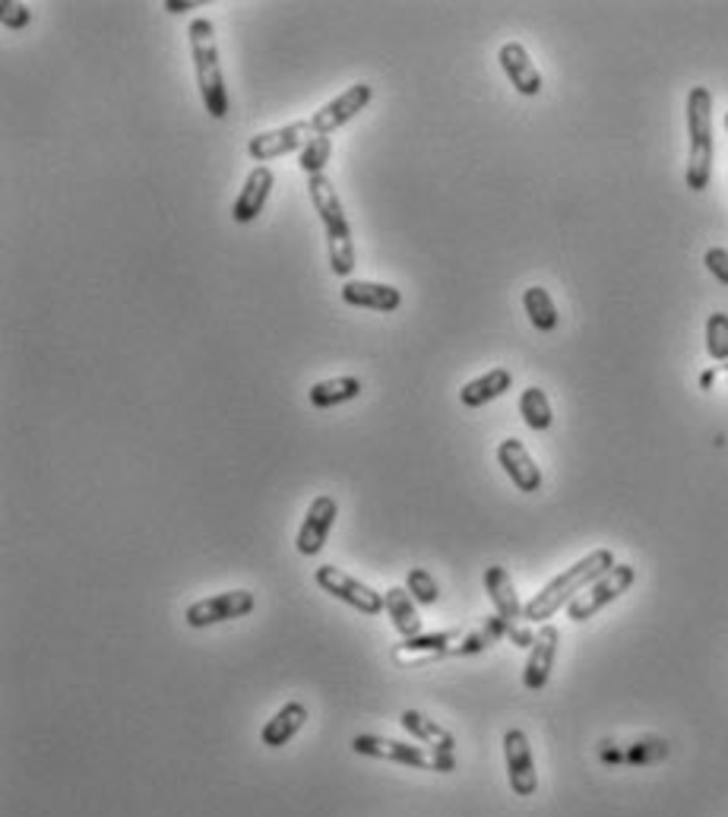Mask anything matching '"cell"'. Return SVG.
<instances>
[{"label": "cell", "instance_id": "obj_1", "mask_svg": "<svg viewBox=\"0 0 728 817\" xmlns=\"http://www.w3.org/2000/svg\"><path fill=\"white\" fill-rule=\"evenodd\" d=\"M615 567V555L608 548H596L589 551L586 558H580L577 565H570L564 574H558L548 587L536 592L529 602H526V621L529 625H548V618H555L561 608H567L582 589L589 584H596L602 574H608Z\"/></svg>", "mask_w": 728, "mask_h": 817}, {"label": "cell", "instance_id": "obj_2", "mask_svg": "<svg viewBox=\"0 0 728 817\" xmlns=\"http://www.w3.org/2000/svg\"><path fill=\"white\" fill-rule=\"evenodd\" d=\"M190 39V58H193V73H197V86H200V99L212 121H222L229 114V89H226V77H222V63H219V44H216V26L207 17H197L188 26Z\"/></svg>", "mask_w": 728, "mask_h": 817}, {"label": "cell", "instance_id": "obj_3", "mask_svg": "<svg viewBox=\"0 0 728 817\" xmlns=\"http://www.w3.org/2000/svg\"><path fill=\"white\" fill-rule=\"evenodd\" d=\"M308 193H311V203L323 231H327V257H330V270L333 276H352L355 270V241H352V226H349V216L342 210V200H339V190L333 188V181L327 175H313L308 178Z\"/></svg>", "mask_w": 728, "mask_h": 817}, {"label": "cell", "instance_id": "obj_4", "mask_svg": "<svg viewBox=\"0 0 728 817\" xmlns=\"http://www.w3.org/2000/svg\"><path fill=\"white\" fill-rule=\"evenodd\" d=\"M716 159L712 140V92L707 86H694L687 92V188L694 193L709 188Z\"/></svg>", "mask_w": 728, "mask_h": 817}, {"label": "cell", "instance_id": "obj_5", "mask_svg": "<svg viewBox=\"0 0 728 817\" xmlns=\"http://www.w3.org/2000/svg\"><path fill=\"white\" fill-rule=\"evenodd\" d=\"M634 580H637V570H634V567L615 565L608 574H602L596 584H589V587L582 589L580 596L567 606V618L577 621V625L589 621V618L599 615L602 608H608L611 602H618L627 589L634 587Z\"/></svg>", "mask_w": 728, "mask_h": 817}, {"label": "cell", "instance_id": "obj_6", "mask_svg": "<svg viewBox=\"0 0 728 817\" xmlns=\"http://www.w3.org/2000/svg\"><path fill=\"white\" fill-rule=\"evenodd\" d=\"M313 580H317V587L323 589V592H330L333 599L346 602V606L358 608L361 615H380V611H387V599L377 589L361 584L358 577L339 570V567L320 565L313 570Z\"/></svg>", "mask_w": 728, "mask_h": 817}, {"label": "cell", "instance_id": "obj_7", "mask_svg": "<svg viewBox=\"0 0 728 817\" xmlns=\"http://www.w3.org/2000/svg\"><path fill=\"white\" fill-rule=\"evenodd\" d=\"M257 608V596L250 589H229V592H216L207 599H197L190 602L185 611V621L188 628H212V625H226L235 618H245Z\"/></svg>", "mask_w": 728, "mask_h": 817}, {"label": "cell", "instance_id": "obj_8", "mask_svg": "<svg viewBox=\"0 0 728 817\" xmlns=\"http://www.w3.org/2000/svg\"><path fill=\"white\" fill-rule=\"evenodd\" d=\"M311 140H317V130H313L311 118L305 121H291L286 127H276V130H263L257 137H250L248 156L253 162H272L279 156H289V152H301Z\"/></svg>", "mask_w": 728, "mask_h": 817}, {"label": "cell", "instance_id": "obj_9", "mask_svg": "<svg viewBox=\"0 0 728 817\" xmlns=\"http://www.w3.org/2000/svg\"><path fill=\"white\" fill-rule=\"evenodd\" d=\"M462 630H437V634H418L393 647V662L402 669H416V666H428L443 656H457V647L462 644Z\"/></svg>", "mask_w": 728, "mask_h": 817}, {"label": "cell", "instance_id": "obj_10", "mask_svg": "<svg viewBox=\"0 0 728 817\" xmlns=\"http://www.w3.org/2000/svg\"><path fill=\"white\" fill-rule=\"evenodd\" d=\"M352 751L375 757V760H390L399 767H412V770H437L435 751H425L421 745H409V741L383 738V735H355Z\"/></svg>", "mask_w": 728, "mask_h": 817}, {"label": "cell", "instance_id": "obj_11", "mask_svg": "<svg viewBox=\"0 0 728 817\" xmlns=\"http://www.w3.org/2000/svg\"><path fill=\"white\" fill-rule=\"evenodd\" d=\"M371 99H375V89H371V83H355V86H349L342 96H336L333 102H327L323 108H317V111L311 114L317 137H330V133H336L339 127L349 124L352 118H358L365 108L371 106Z\"/></svg>", "mask_w": 728, "mask_h": 817}, {"label": "cell", "instance_id": "obj_12", "mask_svg": "<svg viewBox=\"0 0 728 817\" xmlns=\"http://www.w3.org/2000/svg\"><path fill=\"white\" fill-rule=\"evenodd\" d=\"M503 760H507V779H510L513 796H536L539 774H536V760H532V748H529V735L522 729H510L503 735Z\"/></svg>", "mask_w": 728, "mask_h": 817}, {"label": "cell", "instance_id": "obj_13", "mask_svg": "<svg viewBox=\"0 0 728 817\" xmlns=\"http://www.w3.org/2000/svg\"><path fill=\"white\" fill-rule=\"evenodd\" d=\"M336 517H339V504H336L333 495H317L301 520V529H298V539H295V548L305 555V558H313L323 551V545L333 532Z\"/></svg>", "mask_w": 728, "mask_h": 817}, {"label": "cell", "instance_id": "obj_14", "mask_svg": "<svg viewBox=\"0 0 728 817\" xmlns=\"http://www.w3.org/2000/svg\"><path fill=\"white\" fill-rule=\"evenodd\" d=\"M558 644H561V630L555 625H541L536 630V644L529 650L526 669H522V685L526 691H545L551 669H555V656H558Z\"/></svg>", "mask_w": 728, "mask_h": 817}, {"label": "cell", "instance_id": "obj_15", "mask_svg": "<svg viewBox=\"0 0 728 817\" xmlns=\"http://www.w3.org/2000/svg\"><path fill=\"white\" fill-rule=\"evenodd\" d=\"M498 462L500 469L510 476V482L520 488L522 495H536L541 488V469L539 462L532 460V454L526 450L520 438H507L498 444Z\"/></svg>", "mask_w": 728, "mask_h": 817}, {"label": "cell", "instance_id": "obj_16", "mask_svg": "<svg viewBox=\"0 0 728 817\" xmlns=\"http://www.w3.org/2000/svg\"><path fill=\"white\" fill-rule=\"evenodd\" d=\"M272 185H276V175H272L270 166H257L250 171L248 178H245V188L238 193V200H235V207H231V219L238 222V226H248L253 222L263 207H267V200H270L272 193Z\"/></svg>", "mask_w": 728, "mask_h": 817}, {"label": "cell", "instance_id": "obj_17", "mask_svg": "<svg viewBox=\"0 0 728 817\" xmlns=\"http://www.w3.org/2000/svg\"><path fill=\"white\" fill-rule=\"evenodd\" d=\"M498 61H500V70H503V77L510 80V86H513L520 96H539L541 73H539V67L532 63V58H529L526 44H520V42L500 44Z\"/></svg>", "mask_w": 728, "mask_h": 817}, {"label": "cell", "instance_id": "obj_18", "mask_svg": "<svg viewBox=\"0 0 728 817\" xmlns=\"http://www.w3.org/2000/svg\"><path fill=\"white\" fill-rule=\"evenodd\" d=\"M342 301L352 308H368V311H380L390 315L402 305V292L387 282H371V279H349L342 286Z\"/></svg>", "mask_w": 728, "mask_h": 817}, {"label": "cell", "instance_id": "obj_19", "mask_svg": "<svg viewBox=\"0 0 728 817\" xmlns=\"http://www.w3.org/2000/svg\"><path fill=\"white\" fill-rule=\"evenodd\" d=\"M485 589H488L491 606H495V611H498L503 621H510V625L526 621V606L520 602L517 587H513V580H510V574L503 567L491 565L485 570Z\"/></svg>", "mask_w": 728, "mask_h": 817}, {"label": "cell", "instance_id": "obj_20", "mask_svg": "<svg viewBox=\"0 0 728 817\" xmlns=\"http://www.w3.org/2000/svg\"><path fill=\"white\" fill-rule=\"evenodd\" d=\"M308 723V707L301 700H289L279 713H272V719H267V726L260 729V745L267 748H282L289 745L295 735L305 729Z\"/></svg>", "mask_w": 728, "mask_h": 817}, {"label": "cell", "instance_id": "obj_21", "mask_svg": "<svg viewBox=\"0 0 728 817\" xmlns=\"http://www.w3.org/2000/svg\"><path fill=\"white\" fill-rule=\"evenodd\" d=\"M399 726L412 735L416 741L428 745L431 751H447V755H453V751H457V738H453V733H450V729H443L440 723H435L431 716H425L421 710H402V716H399Z\"/></svg>", "mask_w": 728, "mask_h": 817}, {"label": "cell", "instance_id": "obj_22", "mask_svg": "<svg viewBox=\"0 0 728 817\" xmlns=\"http://www.w3.org/2000/svg\"><path fill=\"white\" fill-rule=\"evenodd\" d=\"M510 383H513V375H510L507 368H491V371H485L481 378L469 380V383L459 390V402H462L466 409H481V406H488L491 399L503 397V393L510 390Z\"/></svg>", "mask_w": 728, "mask_h": 817}, {"label": "cell", "instance_id": "obj_23", "mask_svg": "<svg viewBox=\"0 0 728 817\" xmlns=\"http://www.w3.org/2000/svg\"><path fill=\"white\" fill-rule=\"evenodd\" d=\"M383 599H387V615H390L393 628L399 630V637L402 640L418 637L421 634V615H418V602L409 596V589L390 587L383 592Z\"/></svg>", "mask_w": 728, "mask_h": 817}, {"label": "cell", "instance_id": "obj_24", "mask_svg": "<svg viewBox=\"0 0 728 817\" xmlns=\"http://www.w3.org/2000/svg\"><path fill=\"white\" fill-rule=\"evenodd\" d=\"M361 380L352 378V375H342V378H330V380H317L311 390H308V399H311L313 409H333V406H342V402H352V399L361 397Z\"/></svg>", "mask_w": 728, "mask_h": 817}, {"label": "cell", "instance_id": "obj_25", "mask_svg": "<svg viewBox=\"0 0 728 817\" xmlns=\"http://www.w3.org/2000/svg\"><path fill=\"white\" fill-rule=\"evenodd\" d=\"M522 308H526V315H529V323L541 330V333H551L555 327H558V308H555V298L548 295V289H541V286H529L526 292H522Z\"/></svg>", "mask_w": 728, "mask_h": 817}, {"label": "cell", "instance_id": "obj_26", "mask_svg": "<svg viewBox=\"0 0 728 817\" xmlns=\"http://www.w3.org/2000/svg\"><path fill=\"white\" fill-rule=\"evenodd\" d=\"M507 630H510V621H503L498 611L488 615V618L481 621V628L469 630V634L462 637V644L457 647V656H476V652H485L491 644H498L500 637H507Z\"/></svg>", "mask_w": 728, "mask_h": 817}, {"label": "cell", "instance_id": "obj_27", "mask_svg": "<svg viewBox=\"0 0 728 817\" xmlns=\"http://www.w3.org/2000/svg\"><path fill=\"white\" fill-rule=\"evenodd\" d=\"M520 416L532 431H548V428H551L555 416H551V402L545 397V390H539V387H526V390H522Z\"/></svg>", "mask_w": 728, "mask_h": 817}, {"label": "cell", "instance_id": "obj_28", "mask_svg": "<svg viewBox=\"0 0 728 817\" xmlns=\"http://www.w3.org/2000/svg\"><path fill=\"white\" fill-rule=\"evenodd\" d=\"M330 156H333V140L330 137H317L311 140L308 147L301 149V156H298V168L313 178V175H323V168L330 162Z\"/></svg>", "mask_w": 728, "mask_h": 817}, {"label": "cell", "instance_id": "obj_29", "mask_svg": "<svg viewBox=\"0 0 728 817\" xmlns=\"http://www.w3.org/2000/svg\"><path fill=\"white\" fill-rule=\"evenodd\" d=\"M406 589H409V596L416 599L418 606H435L440 599V587H437V580L425 567H412L406 574Z\"/></svg>", "mask_w": 728, "mask_h": 817}, {"label": "cell", "instance_id": "obj_30", "mask_svg": "<svg viewBox=\"0 0 728 817\" xmlns=\"http://www.w3.org/2000/svg\"><path fill=\"white\" fill-rule=\"evenodd\" d=\"M707 352L712 361H728V315L716 311L707 320Z\"/></svg>", "mask_w": 728, "mask_h": 817}, {"label": "cell", "instance_id": "obj_31", "mask_svg": "<svg viewBox=\"0 0 728 817\" xmlns=\"http://www.w3.org/2000/svg\"><path fill=\"white\" fill-rule=\"evenodd\" d=\"M668 757V741L662 738H644V741H637V745H630L625 755V764H656V760H662Z\"/></svg>", "mask_w": 728, "mask_h": 817}, {"label": "cell", "instance_id": "obj_32", "mask_svg": "<svg viewBox=\"0 0 728 817\" xmlns=\"http://www.w3.org/2000/svg\"><path fill=\"white\" fill-rule=\"evenodd\" d=\"M0 22H3V29L20 32V29H26L32 22V10L26 3H20V0H7V3H0Z\"/></svg>", "mask_w": 728, "mask_h": 817}, {"label": "cell", "instance_id": "obj_33", "mask_svg": "<svg viewBox=\"0 0 728 817\" xmlns=\"http://www.w3.org/2000/svg\"><path fill=\"white\" fill-rule=\"evenodd\" d=\"M704 263H707V270L722 282V286H728V251L726 248H709L707 257H704Z\"/></svg>", "mask_w": 728, "mask_h": 817}, {"label": "cell", "instance_id": "obj_34", "mask_svg": "<svg viewBox=\"0 0 728 817\" xmlns=\"http://www.w3.org/2000/svg\"><path fill=\"white\" fill-rule=\"evenodd\" d=\"M507 637H510V640H513L517 647H522V650H532V644H536V630L529 628V621H526V625H522V621L510 625Z\"/></svg>", "mask_w": 728, "mask_h": 817}, {"label": "cell", "instance_id": "obj_35", "mask_svg": "<svg viewBox=\"0 0 728 817\" xmlns=\"http://www.w3.org/2000/svg\"><path fill=\"white\" fill-rule=\"evenodd\" d=\"M193 7H200V3H185V0H181V3H178V0H168L166 3L168 13H185V10H193Z\"/></svg>", "mask_w": 728, "mask_h": 817}, {"label": "cell", "instance_id": "obj_36", "mask_svg": "<svg viewBox=\"0 0 728 817\" xmlns=\"http://www.w3.org/2000/svg\"><path fill=\"white\" fill-rule=\"evenodd\" d=\"M722 127H726V130H728V111H726V114H722Z\"/></svg>", "mask_w": 728, "mask_h": 817}]
</instances>
